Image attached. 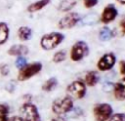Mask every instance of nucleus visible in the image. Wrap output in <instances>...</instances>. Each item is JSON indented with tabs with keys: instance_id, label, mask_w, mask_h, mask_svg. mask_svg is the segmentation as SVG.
<instances>
[{
	"instance_id": "obj_1",
	"label": "nucleus",
	"mask_w": 125,
	"mask_h": 121,
	"mask_svg": "<svg viewBox=\"0 0 125 121\" xmlns=\"http://www.w3.org/2000/svg\"><path fill=\"white\" fill-rule=\"evenodd\" d=\"M43 68V65L40 61H33L30 63H26L24 66L19 69L18 75H17V80L19 82H24L35 75H37Z\"/></svg>"
},
{
	"instance_id": "obj_2",
	"label": "nucleus",
	"mask_w": 125,
	"mask_h": 121,
	"mask_svg": "<svg viewBox=\"0 0 125 121\" xmlns=\"http://www.w3.org/2000/svg\"><path fill=\"white\" fill-rule=\"evenodd\" d=\"M64 40V35L61 32H50L44 34L40 39V47L45 51H51L57 48Z\"/></svg>"
},
{
	"instance_id": "obj_3",
	"label": "nucleus",
	"mask_w": 125,
	"mask_h": 121,
	"mask_svg": "<svg viewBox=\"0 0 125 121\" xmlns=\"http://www.w3.org/2000/svg\"><path fill=\"white\" fill-rule=\"evenodd\" d=\"M51 108L57 116H62L64 114H67L73 108V100L68 96L56 99L52 102Z\"/></svg>"
},
{
	"instance_id": "obj_4",
	"label": "nucleus",
	"mask_w": 125,
	"mask_h": 121,
	"mask_svg": "<svg viewBox=\"0 0 125 121\" xmlns=\"http://www.w3.org/2000/svg\"><path fill=\"white\" fill-rule=\"evenodd\" d=\"M19 111L24 121H41L38 107L31 101H24L20 106Z\"/></svg>"
},
{
	"instance_id": "obj_5",
	"label": "nucleus",
	"mask_w": 125,
	"mask_h": 121,
	"mask_svg": "<svg viewBox=\"0 0 125 121\" xmlns=\"http://www.w3.org/2000/svg\"><path fill=\"white\" fill-rule=\"evenodd\" d=\"M87 93L86 85L81 80L72 81L66 87V94L72 100H81L85 97Z\"/></svg>"
},
{
	"instance_id": "obj_6",
	"label": "nucleus",
	"mask_w": 125,
	"mask_h": 121,
	"mask_svg": "<svg viewBox=\"0 0 125 121\" xmlns=\"http://www.w3.org/2000/svg\"><path fill=\"white\" fill-rule=\"evenodd\" d=\"M113 113V108L109 103H98L93 108V114L96 121H107Z\"/></svg>"
},
{
	"instance_id": "obj_7",
	"label": "nucleus",
	"mask_w": 125,
	"mask_h": 121,
	"mask_svg": "<svg viewBox=\"0 0 125 121\" xmlns=\"http://www.w3.org/2000/svg\"><path fill=\"white\" fill-rule=\"evenodd\" d=\"M89 54V46L85 41L75 42L70 49V59L73 61H79Z\"/></svg>"
},
{
	"instance_id": "obj_8",
	"label": "nucleus",
	"mask_w": 125,
	"mask_h": 121,
	"mask_svg": "<svg viewBox=\"0 0 125 121\" xmlns=\"http://www.w3.org/2000/svg\"><path fill=\"white\" fill-rule=\"evenodd\" d=\"M116 62V57L113 53H106L103 55L97 62V67L100 71L110 70Z\"/></svg>"
},
{
	"instance_id": "obj_9",
	"label": "nucleus",
	"mask_w": 125,
	"mask_h": 121,
	"mask_svg": "<svg viewBox=\"0 0 125 121\" xmlns=\"http://www.w3.org/2000/svg\"><path fill=\"white\" fill-rule=\"evenodd\" d=\"M79 20H80V17L77 13H68L59 20L58 26L61 29L72 28L79 22Z\"/></svg>"
},
{
	"instance_id": "obj_10",
	"label": "nucleus",
	"mask_w": 125,
	"mask_h": 121,
	"mask_svg": "<svg viewBox=\"0 0 125 121\" xmlns=\"http://www.w3.org/2000/svg\"><path fill=\"white\" fill-rule=\"evenodd\" d=\"M118 15V11L113 4H109L104 7L102 15H101V21L104 23H109L113 21Z\"/></svg>"
},
{
	"instance_id": "obj_11",
	"label": "nucleus",
	"mask_w": 125,
	"mask_h": 121,
	"mask_svg": "<svg viewBox=\"0 0 125 121\" xmlns=\"http://www.w3.org/2000/svg\"><path fill=\"white\" fill-rule=\"evenodd\" d=\"M29 52V49L24 44H14L8 50L7 54L12 57H20V56H26Z\"/></svg>"
},
{
	"instance_id": "obj_12",
	"label": "nucleus",
	"mask_w": 125,
	"mask_h": 121,
	"mask_svg": "<svg viewBox=\"0 0 125 121\" xmlns=\"http://www.w3.org/2000/svg\"><path fill=\"white\" fill-rule=\"evenodd\" d=\"M112 91H113V95L116 100L118 101L125 100V76L113 85Z\"/></svg>"
},
{
	"instance_id": "obj_13",
	"label": "nucleus",
	"mask_w": 125,
	"mask_h": 121,
	"mask_svg": "<svg viewBox=\"0 0 125 121\" xmlns=\"http://www.w3.org/2000/svg\"><path fill=\"white\" fill-rule=\"evenodd\" d=\"M17 34H18V38L21 41L25 42V41H28V40L31 39V37H32V29L29 26L22 25V26H20L18 28Z\"/></svg>"
},
{
	"instance_id": "obj_14",
	"label": "nucleus",
	"mask_w": 125,
	"mask_h": 121,
	"mask_svg": "<svg viewBox=\"0 0 125 121\" xmlns=\"http://www.w3.org/2000/svg\"><path fill=\"white\" fill-rule=\"evenodd\" d=\"M99 73L95 70H90L86 73L85 77H84V83L85 85L89 86V87H94L98 84L99 82Z\"/></svg>"
},
{
	"instance_id": "obj_15",
	"label": "nucleus",
	"mask_w": 125,
	"mask_h": 121,
	"mask_svg": "<svg viewBox=\"0 0 125 121\" xmlns=\"http://www.w3.org/2000/svg\"><path fill=\"white\" fill-rule=\"evenodd\" d=\"M9 35H10V28L8 24L4 21H0V46L4 45L8 41Z\"/></svg>"
},
{
	"instance_id": "obj_16",
	"label": "nucleus",
	"mask_w": 125,
	"mask_h": 121,
	"mask_svg": "<svg viewBox=\"0 0 125 121\" xmlns=\"http://www.w3.org/2000/svg\"><path fill=\"white\" fill-rule=\"evenodd\" d=\"M50 3V0H38L32 4H30L27 7V12L28 13H35L40 10H42L44 7H46Z\"/></svg>"
},
{
	"instance_id": "obj_17",
	"label": "nucleus",
	"mask_w": 125,
	"mask_h": 121,
	"mask_svg": "<svg viewBox=\"0 0 125 121\" xmlns=\"http://www.w3.org/2000/svg\"><path fill=\"white\" fill-rule=\"evenodd\" d=\"M58 86V79L56 77H50L49 79H47L44 84L42 85L41 89L44 91V92H51L53 91L56 87Z\"/></svg>"
},
{
	"instance_id": "obj_18",
	"label": "nucleus",
	"mask_w": 125,
	"mask_h": 121,
	"mask_svg": "<svg viewBox=\"0 0 125 121\" xmlns=\"http://www.w3.org/2000/svg\"><path fill=\"white\" fill-rule=\"evenodd\" d=\"M112 36H113V33H112L111 29L107 26H104L99 32V39L103 42L110 40L112 38Z\"/></svg>"
},
{
	"instance_id": "obj_19",
	"label": "nucleus",
	"mask_w": 125,
	"mask_h": 121,
	"mask_svg": "<svg viewBox=\"0 0 125 121\" xmlns=\"http://www.w3.org/2000/svg\"><path fill=\"white\" fill-rule=\"evenodd\" d=\"M76 3V0H62L59 5V10L61 12H69Z\"/></svg>"
},
{
	"instance_id": "obj_20",
	"label": "nucleus",
	"mask_w": 125,
	"mask_h": 121,
	"mask_svg": "<svg viewBox=\"0 0 125 121\" xmlns=\"http://www.w3.org/2000/svg\"><path fill=\"white\" fill-rule=\"evenodd\" d=\"M10 113V105L7 102H0V121H8Z\"/></svg>"
},
{
	"instance_id": "obj_21",
	"label": "nucleus",
	"mask_w": 125,
	"mask_h": 121,
	"mask_svg": "<svg viewBox=\"0 0 125 121\" xmlns=\"http://www.w3.org/2000/svg\"><path fill=\"white\" fill-rule=\"evenodd\" d=\"M66 59V53L62 50L61 51H58L56 52L54 55H53V61L55 63H60V62H62L64 60Z\"/></svg>"
},
{
	"instance_id": "obj_22",
	"label": "nucleus",
	"mask_w": 125,
	"mask_h": 121,
	"mask_svg": "<svg viewBox=\"0 0 125 121\" xmlns=\"http://www.w3.org/2000/svg\"><path fill=\"white\" fill-rule=\"evenodd\" d=\"M96 21H97V17H96V15H93V14L87 15L86 17H84L81 20L82 24H87V25H91V24L95 23Z\"/></svg>"
},
{
	"instance_id": "obj_23",
	"label": "nucleus",
	"mask_w": 125,
	"mask_h": 121,
	"mask_svg": "<svg viewBox=\"0 0 125 121\" xmlns=\"http://www.w3.org/2000/svg\"><path fill=\"white\" fill-rule=\"evenodd\" d=\"M27 63V60L24 56H20V57H17L16 60H15V65L18 69L21 68L22 66H24L25 64Z\"/></svg>"
},
{
	"instance_id": "obj_24",
	"label": "nucleus",
	"mask_w": 125,
	"mask_h": 121,
	"mask_svg": "<svg viewBox=\"0 0 125 121\" xmlns=\"http://www.w3.org/2000/svg\"><path fill=\"white\" fill-rule=\"evenodd\" d=\"M83 113V110L80 108V107H73L69 112H68V116L70 118H77L79 116H81Z\"/></svg>"
},
{
	"instance_id": "obj_25",
	"label": "nucleus",
	"mask_w": 125,
	"mask_h": 121,
	"mask_svg": "<svg viewBox=\"0 0 125 121\" xmlns=\"http://www.w3.org/2000/svg\"><path fill=\"white\" fill-rule=\"evenodd\" d=\"M10 73V66L6 62L0 63V74L1 76H8Z\"/></svg>"
},
{
	"instance_id": "obj_26",
	"label": "nucleus",
	"mask_w": 125,
	"mask_h": 121,
	"mask_svg": "<svg viewBox=\"0 0 125 121\" xmlns=\"http://www.w3.org/2000/svg\"><path fill=\"white\" fill-rule=\"evenodd\" d=\"M107 121H125V113H115L110 116Z\"/></svg>"
},
{
	"instance_id": "obj_27",
	"label": "nucleus",
	"mask_w": 125,
	"mask_h": 121,
	"mask_svg": "<svg viewBox=\"0 0 125 121\" xmlns=\"http://www.w3.org/2000/svg\"><path fill=\"white\" fill-rule=\"evenodd\" d=\"M15 88H16V84L14 83V81H9L5 86V89L8 93H14Z\"/></svg>"
},
{
	"instance_id": "obj_28",
	"label": "nucleus",
	"mask_w": 125,
	"mask_h": 121,
	"mask_svg": "<svg viewBox=\"0 0 125 121\" xmlns=\"http://www.w3.org/2000/svg\"><path fill=\"white\" fill-rule=\"evenodd\" d=\"M98 4V0H84V6L86 8H92Z\"/></svg>"
},
{
	"instance_id": "obj_29",
	"label": "nucleus",
	"mask_w": 125,
	"mask_h": 121,
	"mask_svg": "<svg viewBox=\"0 0 125 121\" xmlns=\"http://www.w3.org/2000/svg\"><path fill=\"white\" fill-rule=\"evenodd\" d=\"M8 121H24V120L22 119V117L21 115H13V116L9 117Z\"/></svg>"
},
{
	"instance_id": "obj_30",
	"label": "nucleus",
	"mask_w": 125,
	"mask_h": 121,
	"mask_svg": "<svg viewBox=\"0 0 125 121\" xmlns=\"http://www.w3.org/2000/svg\"><path fill=\"white\" fill-rule=\"evenodd\" d=\"M119 70H120V73H121L123 76H125V60H122V61H120Z\"/></svg>"
},
{
	"instance_id": "obj_31",
	"label": "nucleus",
	"mask_w": 125,
	"mask_h": 121,
	"mask_svg": "<svg viewBox=\"0 0 125 121\" xmlns=\"http://www.w3.org/2000/svg\"><path fill=\"white\" fill-rule=\"evenodd\" d=\"M120 28L123 34H125V17L122 18V20H120Z\"/></svg>"
},
{
	"instance_id": "obj_32",
	"label": "nucleus",
	"mask_w": 125,
	"mask_h": 121,
	"mask_svg": "<svg viewBox=\"0 0 125 121\" xmlns=\"http://www.w3.org/2000/svg\"><path fill=\"white\" fill-rule=\"evenodd\" d=\"M22 99L24 100V101H31V99H32V96L30 94H25L22 96Z\"/></svg>"
},
{
	"instance_id": "obj_33",
	"label": "nucleus",
	"mask_w": 125,
	"mask_h": 121,
	"mask_svg": "<svg viewBox=\"0 0 125 121\" xmlns=\"http://www.w3.org/2000/svg\"><path fill=\"white\" fill-rule=\"evenodd\" d=\"M51 121H66V119L63 118L62 116H56V117L52 118Z\"/></svg>"
},
{
	"instance_id": "obj_34",
	"label": "nucleus",
	"mask_w": 125,
	"mask_h": 121,
	"mask_svg": "<svg viewBox=\"0 0 125 121\" xmlns=\"http://www.w3.org/2000/svg\"><path fill=\"white\" fill-rule=\"evenodd\" d=\"M120 4H123V5H125V0H117Z\"/></svg>"
}]
</instances>
